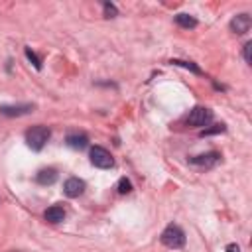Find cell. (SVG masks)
Segmentation results:
<instances>
[{
  "label": "cell",
  "instance_id": "6da1fadb",
  "mask_svg": "<svg viewBox=\"0 0 252 252\" xmlns=\"http://www.w3.org/2000/svg\"><path fill=\"white\" fill-rule=\"evenodd\" d=\"M49 136H51V130L47 128V126L38 124V126H32V128L26 132V142H28V146L34 152H40L47 144Z\"/></svg>",
  "mask_w": 252,
  "mask_h": 252
},
{
  "label": "cell",
  "instance_id": "7a4b0ae2",
  "mask_svg": "<svg viewBox=\"0 0 252 252\" xmlns=\"http://www.w3.org/2000/svg\"><path fill=\"white\" fill-rule=\"evenodd\" d=\"M185 233L181 231V227H177V225H168L166 229H164V233H162V244L164 246H168V248H173V250H177V248H183L185 246Z\"/></svg>",
  "mask_w": 252,
  "mask_h": 252
},
{
  "label": "cell",
  "instance_id": "3957f363",
  "mask_svg": "<svg viewBox=\"0 0 252 252\" xmlns=\"http://www.w3.org/2000/svg\"><path fill=\"white\" fill-rule=\"evenodd\" d=\"M91 164L101 170H110L114 166V160L109 150H105L103 146H94L91 148Z\"/></svg>",
  "mask_w": 252,
  "mask_h": 252
},
{
  "label": "cell",
  "instance_id": "277c9868",
  "mask_svg": "<svg viewBox=\"0 0 252 252\" xmlns=\"http://www.w3.org/2000/svg\"><path fill=\"white\" fill-rule=\"evenodd\" d=\"M213 120V110L207 107H195L187 116V124L193 126V128H201V126H207Z\"/></svg>",
  "mask_w": 252,
  "mask_h": 252
},
{
  "label": "cell",
  "instance_id": "5b68a950",
  "mask_svg": "<svg viewBox=\"0 0 252 252\" xmlns=\"http://www.w3.org/2000/svg\"><path fill=\"white\" fill-rule=\"evenodd\" d=\"M219 162H220V154H219V152H207V154H199V156L189 158V164H191V166H195V168H205V170L215 168Z\"/></svg>",
  "mask_w": 252,
  "mask_h": 252
},
{
  "label": "cell",
  "instance_id": "8992f818",
  "mask_svg": "<svg viewBox=\"0 0 252 252\" xmlns=\"http://www.w3.org/2000/svg\"><path fill=\"white\" fill-rule=\"evenodd\" d=\"M83 191H85V181L79 179V177H69L65 181V185H63V193H65L67 197H71V199L83 195Z\"/></svg>",
  "mask_w": 252,
  "mask_h": 252
},
{
  "label": "cell",
  "instance_id": "52a82bcc",
  "mask_svg": "<svg viewBox=\"0 0 252 252\" xmlns=\"http://www.w3.org/2000/svg\"><path fill=\"white\" fill-rule=\"evenodd\" d=\"M250 26H252V20H250L248 14H236L231 20V30L235 32V34H238V36L246 34V32L250 30Z\"/></svg>",
  "mask_w": 252,
  "mask_h": 252
},
{
  "label": "cell",
  "instance_id": "ba28073f",
  "mask_svg": "<svg viewBox=\"0 0 252 252\" xmlns=\"http://www.w3.org/2000/svg\"><path fill=\"white\" fill-rule=\"evenodd\" d=\"M34 110V105H0V114L4 116H22Z\"/></svg>",
  "mask_w": 252,
  "mask_h": 252
},
{
  "label": "cell",
  "instance_id": "9c48e42d",
  "mask_svg": "<svg viewBox=\"0 0 252 252\" xmlns=\"http://www.w3.org/2000/svg\"><path fill=\"white\" fill-rule=\"evenodd\" d=\"M36 181L40 185H53L57 181V172L53 168H44L36 173Z\"/></svg>",
  "mask_w": 252,
  "mask_h": 252
},
{
  "label": "cell",
  "instance_id": "30bf717a",
  "mask_svg": "<svg viewBox=\"0 0 252 252\" xmlns=\"http://www.w3.org/2000/svg\"><path fill=\"white\" fill-rule=\"evenodd\" d=\"M44 217H46V220L47 223H61L63 219H65V209H63L61 205H53V207H49L46 213H44Z\"/></svg>",
  "mask_w": 252,
  "mask_h": 252
},
{
  "label": "cell",
  "instance_id": "8fae6325",
  "mask_svg": "<svg viewBox=\"0 0 252 252\" xmlns=\"http://www.w3.org/2000/svg\"><path fill=\"white\" fill-rule=\"evenodd\" d=\"M65 144H67L69 148H73V150H83V148H87V144H89V138H87L85 134L73 132V134H67V138H65Z\"/></svg>",
  "mask_w": 252,
  "mask_h": 252
},
{
  "label": "cell",
  "instance_id": "7c38bea8",
  "mask_svg": "<svg viewBox=\"0 0 252 252\" xmlns=\"http://www.w3.org/2000/svg\"><path fill=\"white\" fill-rule=\"evenodd\" d=\"M175 24L189 30V28H195V26H197V20H195L193 16H189V14H177V16H175Z\"/></svg>",
  "mask_w": 252,
  "mask_h": 252
},
{
  "label": "cell",
  "instance_id": "4fadbf2b",
  "mask_svg": "<svg viewBox=\"0 0 252 252\" xmlns=\"http://www.w3.org/2000/svg\"><path fill=\"white\" fill-rule=\"evenodd\" d=\"M172 63V65H177V67H183V69H189V71H191V73H195V75H201L203 71L195 65V63L193 61H181V59H172L170 61Z\"/></svg>",
  "mask_w": 252,
  "mask_h": 252
},
{
  "label": "cell",
  "instance_id": "5bb4252c",
  "mask_svg": "<svg viewBox=\"0 0 252 252\" xmlns=\"http://www.w3.org/2000/svg\"><path fill=\"white\" fill-rule=\"evenodd\" d=\"M116 189H118V193H120V195H126V193H130V191H132V183H130V179H126V177H120V181H118Z\"/></svg>",
  "mask_w": 252,
  "mask_h": 252
},
{
  "label": "cell",
  "instance_id": "9a60e30c",
  "mask_svg": "<svg viewBox=\"0 0 252 252\" xmlns=\"http://www.w3.org/2000/svg\"><path fill=\"white\" fill-rule=\"evenodd\" d=\"M26 57L32 61V65H34L36 69H42V61H40V57H38L34 51H32L30 47H26Z\"/></svg>",
  "mask_w": 252,
  "mask_h": 252
},
{
  "label": "cell",
  "instance_id": "2e32d148",
  "mask_svg": "<svg viewBox=\"0 0 252 252\" xmlns=\"http://www.w3.org/2000/svg\"><path fill=\"white\" fill-rule=\"evenodd\" d=\"M227 128H225V124H215L213 128H205L203 132H201V136H211V134H219V132H225Z\"/></svg>",
  "mask_w": 252,
  "mask_h": 252
},
{
  "label": "cell",
  "instance_id": "e0dca14e",
  "mask_svg": "<svg viewBox=\"0 0 252 252\" xmlns=\"http://www.w3.org/2000/svg\"><path fill=\"white\" fill-rule=\"evenodd\" d=\"M103 8H105V16H107V18H114V16L118 14L116 6H114V4H110V2H105V4H103Z\"/></svg>",
  "mask_w": 252,
  "mask_h": 252
},
{
  "label": "cell",
  "instance_id": "ac0fdd59",
  "mask_svg": "<svg viewBox=\"0 0 252 252\" xmlns=\"http://www.w3.org/2000/svg\"><path fill=\"white\" fill-rule=\"evenodd\" d=\"M250 47H252V42H246L244 44V61L250 63Z\"/></svg>",
  "mask_w": 252,
  "mask_h": 252
},
{
  "label": "cell",
  "instance_id": "d6986e66",
  "mask_svg": "<svg viewBox=\"0 0 252 252\" xmlns=\"http://www.w3.org/2000/svg\"><path fill=\"white\" fill-rule=\"evenodd\" d=\"M227 252H240V248H238V244H229L227 248H225Z\"/></svg>",
  "mask_w": 252,
  "mask_h": 252
}]
</instances>
